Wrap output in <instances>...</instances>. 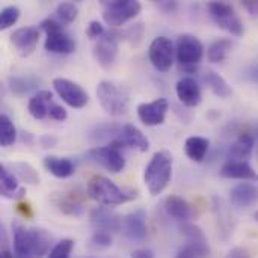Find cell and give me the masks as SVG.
Listing matches in <instances>:
<instances>
[{"label":"cell","mask_w":258,"mask_h":258,"mask_svg":"<svg viewBox=\"0 0 258 258\" xmlns=\"http://www.w3.org/2000/svg\"><path fill=\"white\" fill-rule=\"evenodd\" d=\"M174 54H175V47L172 41L166 36H157L150 44L148 59L151 65L162 73L171 70L174 63Z\"/></svg>","instance_id":"obj_9"},{"label":"cell","mask_w":258,"mask_h":258,"mask_svg":"<svg viewBox=\"0 0 258 258\" xmlns=\"http://www.w3.org/2000/svg\"><path fill=\"white\" fill-rule=\"evenodd\" d=\"M91 240L98 248H107V246L112 245V236L107 231H98V230H95V233L92 234V239Z\"/></svg>","instance_id":"obj_39"},{"label":"cell","mask_w":258,"mask_h":258,"mask_svg":"<svg viewBox=\"0 0 258 258\" xmlns=\"http://www.w3.org/2000/svg\"><path fill=\"white\" fill-rule=\"evenodd\" d=\"M39 85V80L33 76H15L9 77V88L17 95L29 94L30 91L36 89Z\"/></svg>","instance_id":"obj_32"},{"label":"cell","mask_w":258,"mask_h":258,"mask_svg":"<svg viewBox=\"0 0 258 258\" xmlns=\"http://www.w3.org/2000/svg\"><path fill=\"white\" fill-rule=\"evenodd\" d=\"M44 166L56 178H68L76 172L74 163L70 159L57 156H47L44 159Z\"/></svg>","instance_id":"obj_25"},{"label":"cell","mask_w":258,"mask_h":258,"mask_svg":"<svg viewBox=\"0 0 258 258\" xmlns=\"http://www.w3.org/2000/svg\"><path fill=\"white\" fill-rule=\"evenodd\" d=\"M255 139L251 133H242L228 150V162H246L254 150Z\"/></svg>","instance_id":"obj_20"},{"label":"cell","mask_w":258,"mask_h":258,"mask_svg":"<svg viewBox=\"0 0 258 258\" xmlns=\"http://www.w3.org/2000/svg\"><path fill=\"white\" fill-rule=\"evenodd\" d=\"M53 103V94L50 91H38L29 103H27V110L35 119H44L48 116L50 104Z\"/></svg>","instance_id":"obj_24"},{"label":"cell","mask_w":258,"mask_h":258,"mask_svg":"<svg viewBox=\"0 0 258 258\" xmlns=\"http://www.w3.org/2000/svg\"><path fill=\"white\" fill-rule=\"evenodd\" d=\"M9 169L23 183H27V184H38L39 183V175H38L36 169L32 165L26 163V162L11 163L9 165Z\"/></svg>","instance_id":"obj_30"},{"label":"cell","mask_w":258,"mask_h":258,"mask_svg":"<svg viewBox=\"0 0 258 258\" xmlns=\"http://www.w3.org/2000/svg\"><path fill=\"white\" fill-rule=\"evenodd\" d=\"M39 29L38 27H33V26H26V27H20V29H15L11 36H9V41L11 44L15 47V50L18 51L20 56L26 57L29 54H32L38 45V41H39Z\"/></svg>","instance_id":"obj_13"},{"label":"cell","mask_w":258,"mask_h":258,"mask_svg":"<svg viewBox=\"0 0 258 258\" xmlns=\"http://www.w3.org/2000/svg\"><path fill=\"white\" fill-rule=\"evenodd\" d=\"M175 92H177L178 100L187 107H195L201 103V97H203L201 88L194 77H189V76L181 77L177 82Z\"/></svg>","instance_id":"obj_18"},{"label":"cell","mask_w":258,"mask_h":258,"mask_svg":"<svg viewBox=\"0 0 258 258\" xmlns=\"http://www.w3.org/2000/svg\"><path fill=\"white\" fill-rule=\"evenodd\" d=\"M122 230L127 236V239L133 242H142L145 240L148 230H147V215L144 210H135L128 213L122 219Z\"/></svg>","instance_id":"obj_15"},{"label":"cell","mask_w":258,"mask_h":258,"mask_svg":"<svg viewBox=\"0 0 258 258\" xmlns=\"http://www.w3.org/2000/svg\"><path fill=\"white\" fill-rule=\"evenodd\" d=\"M230 201L237 209H248L258 201V187L252 183H239L230 190Z\"/></svg>","instance_id":"obj_19"},{"label":"cell","mask_w":258,"mask_h":258,"mask_svg":"<svg viewBox=\"0 0 258 258\" xmlns=\"http://www.w3.org/2000/svg\"><path fill=\"white\" fill-rule=\"evenodd\" d=\"M121 33L115 30L106 32L94 45V57L97 63L103 68H110L118 56V47H119Z\"/></svg>","instance_id":"obj_11"},{"label":"cell","mask_w":258,"mask_h":258,"mask_svg":"<svg viewBox=\"0 0 258 258\" xmlns=\"http://www.w3.org/2000/svg\"><path fill=\"white\" fill-rule=\"evenodd\" d=\"M17 139V128L8 115L0 116V144L3 148L11 147Z\"/></svg>","instance_id":"obj_33"},{"label":"cell","mask_w":258,"mask_h":258,"mask_svg":"<svg viewBox=\"0 0 258 258\" xmlns=\"http://www.w3.org/2000/svg\"><path fill=\"white\" fill-rule=\"evenodd\" d=\"M171 178H172V156L168 151L154 153L144 171V181L148 187V192L153 197L160 195L168 187Z\"/></svg>","instance_id":"obj_3"},{"label":"cell","mask_w":258,"mask_h":258,"mask_svg":"<svg viewBox=\"0 0 258 258\" xmlns=\"http://www.w3.org/2000/svg\"><path fill=\"white\" fill-rule=\"evenodd\" d=\"M221 175L225 178L243 180V181H252L258 178L257 172L248 162H227L221 168Z\"/></svg>","instance_id":"obj_23"},{"label":"cell","mask_w":258,"mask_h":258,"mask_svg":"<svg viewBox=\"0 0 258 258\" xmlns=\"http://www.w3.org/2000/svg\"><path fill=\"white\" fill-rule=\"evenodd\" d=\"M39 144H41L42 148H53V147H56L57 139L54 136H51V135H44V136L39 138Z\"/></svg>","instance_id":"obj_43"},{"label":"cell","mask_w":258,"mask_h":258,"mask_svg":"<svg viewBox=\"0 0 258 258\" xmlns=\"http://www.w3.org/2000/svg\"><path fill=\"white\" fill-rule=\"evenodd\" d=\"M48 118L53 119V121H65L68 118V113L67 110L60 106V104H56V103H51L50 104V110H48Z\"/></svg>","instance_id":"obj_41"},{"label":"cell","mask_w":258,"mask_h":258,"mask_svg":"<svg viewBox=\"0 0 258 258\" xmlns=\"http://www.w3.org/2000/svg\"><path fill=\"white\" fill-rule=\"evenodd\" d=\"M132 258H156V255L151 249L141 248V249H136L132 252Z\"/></svg>","instance_id":"obj_45"},{"label":"cell","mask_w":258,"mask_h":258,"mask_svg":"<svg viewBox=\"0 0 258 258\" xmlns=\"http://www.w3.org/2000/svg\"><path fill=\"white\" fill-rule=\"evenodd\" d=\"M104 11L103 18L112 27H119L127 21L136 18L141 11L142 5L136 0H115V2H103Z\"/></svg>","instance_id":"obj_7"},{"label":"cell","mask_w":258,"mask_h":258,"mask_svg":"<svg viewBox=\"0 0 258 258\" xmlns=\"http://www.w3.org/2000/svg\"><path fill=\"white\" fill-rule=\"evenodd\" d=\"M53 88L56 94L62 98L63 103H67L70 107L82 109L88 104L89 95L88 92L76 82L65 79V77H56L53 80Z\"/></svg>","instance_id":"obj_10"},{"label":"cell","mask_w":258,"mask_h":258,"mask_svg":"<svg viewBox=\"0 0 258 258\" xmlns=\"http://www.w3.org/2000/svg\"><path fill=\"white\" fill-rule=\"evenodd\" d=\"M0 194L6 200H21L26 195V189L18 186V178L6 166H0Z\"/></svg>","instance_id":"obj_21"},{"label":"cell","mask_w":258,"mask_h":258,"mask_svg":"<svg viewBox=\"0 0 258 258\" xmlns=\"http://www.w3.org/2000/svg\"><path fill=\"white\" fill-rule=\"evenodd\" d=\"M104 33H106L104 26H103L100 21H97V20L89 21L88 29H86V35H88L89 38H92V39H100Z\"/></svg>","instance_id":"obj_40"},{"label":"cell","mask_w":258,"mask_h":258,"mask_svg":"<svg viewBox=\"0 0 258 258\" xmlns=\"http://www.w3.org/2000/svg\"><path fill=\"white\" fill-rule=\"evenodd\" d=\"M156 6L160 11L166 12V14H171V12H174L177 9V3L175 2H159V3H156Z\"/></svg>","instance_id":"obj_44"},{"label":"cell","mask_w":258,"mask_h":258,"mask_svg":"<svg viewBox=\"0 0 258 258\" xmlns=\"http://www.w3.org/2000/svg\"><path fill=\"white\" fill-rule=\"evenodd\" d=\"M112 144L116 145L118 148H122L125 145V147L135 148V150H138L141 153H145L150 148V142L145 138V135L138 127H135L133 124H125L121 128L119 138L115 139Z\"/></svg>","instance_id":"obj_16"},{"label":"cell","mask_w":258,"mask_h":258,"mask_svg":"<svg viewBox=\"0 0 258 258\" xmlns=\"http://www.w3.org/2000/svg\"><path fill=\"white\" fill-rule=\"evenodd\" d=\"M204 82L212 89V92L215 95H218L219 98H224L225 100V98H228L233 94V89L228 85V82L221 74H218L213 70H207L204 73Z\"/></svg>","instance_id":"obj_28"},{"label":"cell","mask_w":258,"mask_h":258,"mask_svg":"<svg viewBox=\"0 0 258 258\" xmlns=\"http://www.w3.org/2000/svg\"><path fill=\"white\" fill-rule=\"evenodd\" d=\"M243 5H245V8H246L252 15H258V2H251V0H248V2H243Z\"/></svg>","instance_id":"obj_46"},{"label":"cell","mask_w":258,"mask_h":258,"mask_svg":"<svg viewBox=\"0 0 258 258\" xmlns=\"http://www.w3.org/2000/svg\"><path fill=\"white\" fill-rule=\"evenodd\" d=\"M77 14H79V9L71 2H63V3L57 5V8H56V15L59 18V21H62L65 24L73 23L77 18Z\"/></svg>","instance_id":"obj_34"},{"label":"cell","mask_w":258,"mask_h":258,"mask_svg":"<svg viewBox=\"0 0 258 258\" xmlns=\"http://www.w3.org/2000/svg\"><path fill=\"white\" fill-rule=\"evenodd\" d=\"M254 219H255V221L258 222V212H255V213H254Z\"/></svg>","instance_id":"obj_50"},{"label":"cell","mask_w":258,"mask_h":258,"mask_svg":"<svg viewBox=\"0 0 258 258\" xmlns=\"http://www.w3.org/2000/svg\"><path fill=\"white\" fill-rule=\"evenodd\" d=\"M88 159L94 163H98L104 169L118 174L125 168V159L118 147L107 145V147H97L88 151Z\"/></svg>","instance_id":"obj_12"},{"label":"cell","mask_w":258,"mask_h":258,"mask_svg":"<svg viewBox=\"0 0 258 258\" xmlns=\"http://www.w3.org/2000/svg\"><path fill=\"white\" fill-rule=\"evenodd\" d=\"M168 109H169V103L166 98H156L154 101L139 104L138 116L142 124L148 127H154V125H160L165 122Z\"/></svg>","instance_id":"obj_14"},{"label":"cell","mask_w":258,"mask_h":258,"mask_svg":"<svg viewBox=\"0 0 258 258\" xmlns=\"http://www.w3.org/2000/svg\"><path fill=\"white\" fill-rule=\"evenodd\" d=\"M0 258H15V255L8 248H3L2 249V254H0Z\"/></svg>","instance_id":"obj_47"},{"label":"cell","mask_w":258,"mask_h":258,"mask_svg":"<svg viewBox=\"0 0 258 258\" xmlns=\"http://www.w3.org/2000/svg\"><path fill=\"white\" fill-rule=\"evenodd\" d=\"M23 142H27V144H30V142H32V136H30V133H23Z\"/></svg>","instance_id":"obj_49"},{"label":"cell","mask_w":258,"mask_h":258,"mask_svg":"<svg viewBox=\"0 0 258 258\" xmlns=\"http://www.w3.org/2000/svg\"><path fill=\"white\" fill-rule=\"evenodd\" d=\"M53 203L65 215L82 216L83 213V204L74 194H54Z\"/></svg>","instance_id":"obj_27"},{"label":"cell","mask_w":258,"mask_h":258,"mask_svg":"<svg viewBox=\"0 0 258 258\" xmlns=\"http://www.w3.org/2000/svg\"><path fill=\"white\" fill-rule=\"evenodd\" d=\"M119 33H121V39H128V41H132V42H138V41L142 38L144 24H142V23H136V24L130 26L127 30L119 32Z\"/></svg>","instance_id":"obj_38"},{"label":"cell","mask_w":258,"mask_h":258,"mask_svg":"<svg viewBox=\"0 0 258 258\" xmlns=\"http://www.w3.org/2000/svg\"><path fill=\"white\" fill-rule=\"evenodd\" d=\"M165 210L171 218H174L175 221H180L183 224L189 222L194 218V210H192L190 204L177 195H169L165 200Z\"/></svg>","instance_id":"obj_22"},{"label":"cell","mask_w":258,"mask_h":258,"mask_svg":"<svg viewBox=\"0 0 258 258\" xmlns=\"http://www.w3.org/2000/svg\"><path fill=\"white\" fill-rule=\"evenodd\" d=\"M209 147H210V141L203 136H190L184 142L186 156L197 163L206 159V154L209 153Z\"/></svg>","instance_id":"obj_26"},{"label":"cell","mask_w":258,"mask_h":258,"mask_svg":"<svg viewBox=\"0 0 258 258\" xmlns=\"http://www.w3.org/2000/svg\"><path fill=\"white\" fill-rule=\"evenodd\" d=\"M175 56L184 70L194 71L204 56V45L197 36L190 33H183L177 38Z\"/></svg>","instance_id":"obj_6"},{"label":"cell","mask_w":258,"mask_h":258,"mask_svg":"<svg viewBox=\"0 0 258 258\" xmlns=\"http://www.w3.org/2000/svg\"><path fill=\"white\" fill-rule=\"evenodd\" d=\"M20 18V9L17 6H6L0 12V29L6 30L14 26Z\"/></svg>","instance_id":"obj_35"},{"label":"cell","mask_w":258,"mask_h":258,"mask_svg":"<svg viewBox=\"0 0 258 258\" xmlns=\"http://www.w3.org/2000/svg\"><path fill=\"white\" fill-rule=\"evenodd\" d=\"M91 224L98 231L115 233L122 228V219L106 207H97L91 212Z\"/></svg>","instance_id":"obj_17"},{"label":"cell","mask_w":258,"mask_h":258,"mask_svg":"<svg viewBox=\"0 0 258 258\" xmlns=\"http://www.w3.org/2000/svg\"><path fill=\"white\" fill-rule=\"evenodd\" d=\"M233 48V41L228 38H221L216 39L207 50V57L213 63H221L227 59L228 53Z\"/></svg>","instance_id":"obj_31"},{"label":"cell","mask_w":258,"mask_h":258,"mask_svg":"<svg viewBox=\"0 0 258 258\" xmlns=\"http://www.w3.org/2000/svg\"><path fill=\"white\" fill-rule=\"evenodd\" d=\"M227 258H251V254L248 252V249L237 246V248H233V249L228 252Z\"/></svg>","instance_id":"obj_42"},{"label":"cell","mask_w":258,"mask_h":258,"mask_svg":"<svg viewBox=\"0 0 258 258\" xmlns=\"http://www.w3.org/2000/svg\"><path fill=\"white\" fill-rule=\"evenodd\" d=\"M51 236L42 228H27L14 225V255L15 258H42L50 254Z\"/></svg>","instance_id":"obj_1"},{"label":"cell","mask_w":258,"mask_h":258,"mask_svg":"<svg viewBox=\"0 0 258 258\" xmlns=\"http://www.w3.org/2000/svg\"><path fill=\"white\" fill-rule=\"evenodd\" d=\"M73 249H74V240H71V239H62L60 242H57L51 248V251L47 255V258H70Z\"/></svg>","instance_id":"obj_36"},{"label":"cell","mask_w":258,"mask_h":258,"mask_svg":"<svg viewBox=\"0 0 258 258\" xmlns=\"http://www.w3.org/2000/svg\"><path fill=\"white\" fill-rule=\"evenodd\" d=\"M210 254L207 240H187L175 258H206Z\"/></svg>","instance_id":"obj_29"},{"label":"cell","mask_w":258,"mask_h":258,"mask_svg":"<svg viewBox=\"0 0 258 258\" xmlns=\"http://www.w3.org/2000/svg\"><path fill=\"white\" fill-rule=\"evenodd\" d=\"M88 195L101 206H121L136 200L135 190H124L104 175H94L88 181Z\"/></svg>","instance_id":"obj_2"},{"label":"cell","mask_w":258,"mask_h":258,"mask_svg":"<svg viewBox=\"0 0 258 258\" xmlns=\"http://www.w3.org/2000/svg\"><path fill=\"white\" fill-rule=\"evenodd\" d=\"M251 77H252L255 82H258V67H254V68H252V71H251Z\"/></svg>","instance_id":"obj_48"},{"label":"cell","mask_w":258,"mask_h":258,"mask_svg":"<svg viewBox=\"0 0 258 258\" xmlns=\"http://www.w3.org/2000/svg\"><path fill=\"white\" fill-rule=\"evenodd\" d=\"M39 29L45 32L44 47L47 51L56 54H70L76 50V42L63 30L60 21L54 18H47L39 24Z\"/></svg>","instance_id":"obj_5"},{"label":"cell","mask_w":258,"mask_h":258,"mask_svg":"<svg viewBox=\"0 0 258 258\" xmlns=\"http://www.w3.org/2000/svg\"><path fill=\"white\" fill-rule=\"evenodd\" d=\"M180 231L181 234L187 239V240H207L206 234L203 233V230L194 224H187L184 222L181 227H180Z\"/></svg>","instance_id":"obj_37"},{"label":"cell","mask_w":258,"mask_h":258,"mask_svg":"<svg viewBox=\"0 0 258 258\" xmlns=\"http://www.w3.org/2000/svg\"><path fill=\"white\" fill-rule=\"evenodd\" d=\"M97 98L100 106L110 116H121L128 109V94L119 85L103 80L97 86Z\"/></svg>","instance_id":"obj_4"},{"label":"cell","mask_w":258,"mask_h":258,"mask_svg":"<svg viewBox=\"0 0 258 258\" xmlns=\"http://www.w3.org/2000/svg\"><path fill=\"white\" fill-rule=\"evenodd\" d=\"M207 8H209L210 17L221 29L227 30L228 33L237 38L245 33L243 21L240 20V17L237 15L236 9L231 5L224 3V2H212L209 3Z\"/></svg>","instance_id":"obj_8"}]
</instances>
